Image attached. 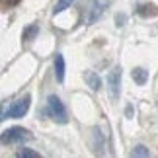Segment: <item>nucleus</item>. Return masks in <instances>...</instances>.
Returning a JSON list of instances; mask_svg holds the SVG:
<instances>
[{
    "instance_id": "nucleus-1",
    "label": "nucleus",
    "mask_w": 158,
    "mask_h": 158,
    "mask_svg": "<svg viewBox=\"0 0 158 158\" xmlns=\"http://www.w3.org/2000/svg\"><path fill=\"white\" fill-rule=\"evenodd\" d=\"M31 139V133L23 127H10L0 135V143L2 144H16V143H26Z\"/></svg>"
},
{
    "instance_id": "nucleus-2",
    "label": "nucleus",
    "mask_w": 158,
    "mask_h": 158,
    "mask_svg": "<svg viewBox=\"0 0 158 158\" xmlns=\"http://www.w3.org/2000/svg\"><path fill=\"white\" fill-rule=\"evenodd\" d=\"M47 111H49V115L57 123H66V121H69L66 109H64L63 102H60L57 96H49V100H47Z\"/></svg>"
},
{
    "instance_id": "nucleus-3",
    "label": "nucleus",
    "mask_w": 158,
    "mask_h": 158,
    "mask_svg": "<svg viewBox=\"0 0 158 158\" xmlns=\"http://www.w3.org/2000/svg\"><path fill=\"white\" fill-rule=\"evenodd\" d=\"M107 84H109V96H111L113 100L119 98L121 94V66H113L111 70H109V76H107Z\"/></svg>"
},
{
    "instance_id": "nucleus-4",
    "label": "nucleus",
    "mask_w": 158,
    "mask_h": 158,
    "mask_svg": "<svg viewBox=\"0 0 158 158\" xmlns=\"http://www.w3.org/2000/svg\"><path fill=\"white\" fill-rule=\"evenodd\" d=\"M29 106H31V96H29V94H26L22 100H18L16 104L12 106L10 109H8V117H14V119H20V117H23V115L27 113Z\"/></svg>"
},
{
    "instance_id": "nucleus-5",
    "label": "nucleus",
    "mask_w": 158,
    "mask_h": 158,
    "mask_svg": "<svg viewBox=\"0 0 158 158\" xmlns=\"http://www.w3.org/2000/svg\"><path fill=\"white\" fill-rule=\"evenodd\" d=\"M137 14L141 18H156L158 16V8L152 2H143V4L137 6Z\"/></svg>"
},
{
    "instance_id": "nucleus-6",
    "label": "nucleus",
    "mask_w": 158,
    "mask_h": 158,
    "mask_svg": "<svg viewBox=\"0 0 158 158\" xmlns=\"http://www.w3.org/2000/svg\"><path fill=\"white\" fill-rule=\"evenodd\" d=\"M104 10H106V2H102V0H96V2L92 4V8H90V12H88L86 22H88V23H94L102 14H104Z\"/></svg>"
},
{
    "instance_id": "nucleus-7",
    "label": "nucleus",
    "mask_w": 158,
    "mask_h": 158,
    "mask_svg": "<svg viewBox=\"0 0 158 158\" xmlns=\"http://www.w3.org/2000/svg\"><path fill=\"white\" fill-rule=\"evenodd\" d=\"M131 78L135 80V84H139V86H144V84H147V80H148V72L144 70V69H141V66H137V69H133Z\"/></svg>"
},
{
    "instance_id": "nucleus-8",
    "label": "nucleus",
    "mask_w": 158,
    "mask_h": 158,
    "mask_svg": "<svg viewBox=\"0 0 158 158\" xmlns=\"http://www.w3.org/2000/svg\"><path fill=\"white\" fill-rule=\"evenodd\" d=\"M55 76L59 82L64 80V57L63 55H55Z\"/></svg>"
},
{
    "instance_id": "nucleus-9",
    "label": "nucleus",
    "mask_w": 158,
    "mask_h": 158,
    "mask_svg": "<svg viewBox=\"0 0 158 158\" xmlns=\"http://www.w3.org/2000/svg\"><path fill=\"white\" fill-rule=\"evenodd\" d=\"M84 80L88 82V86L94 90V92H98V90L102 88V80H100V76L96 74V72H92V70H88L86 74H84Z\"/></svg>"
},
{
    "instance_id": "nucleus-10",
    "label": "nucleus",
    "mask_w": 158,
    "mask_h": 158,
    "mask_svg": "<svg viewBox=\"0 0 158 158\" xmlns=\"http://www.w3.org/2000/svg\"><path fill=\"white\" fill-rule=\"evenodd\" d=\"M39 33V26L37 23H31V26H27L26 29H23V41H31L35 39V35Z\"/></svg>"
},
{
    "instance_id": "nucleus-11",
    "label": "nucleus",
    "mask_w": 158,
    "mask_h": 158,
    "mask_svg": "<svg viewBox=\"0 0 158 158\" xmlns=\"http://www.w3.org/2000/svg\"><path fill=\"white\" fill-rule=\"evenodd\" d=\"M94 141H96V150H98V152H104V137H102V131L98 127L94 129Z\"/></svg>"
},
{
    "instance_id": "nucleus-12",
    "label": "nucleus",
    "mask_w": 158,
    "mask_h": 158,
    "mask_svg": "<svg viewBox=\"0 0 158 158\" xmlns=\"http://www.w3.org/2000/svg\"><path fill=\"white\" fill-rule=\"evenodd\" d=\"M72 2H74V0H59L57 6H55V10H53V14H60L63 10H66L69 6H72Z\"/></svg>"
},
{
    "instance_id": "nucleus-13",
    "label": "nucleus",
    "mask_w": 158,
    "mask_h": 158,
    "mask_svg": "<svg viewBox=\"0 0 158 158\" xmlns=\"http://www.w3.org/2000/svg\"><path fill=\"white\" fill-rule=\"evenodd\" d=\"M131 156H150V150L144 147V144H137V147L133 148Z\"/></svg>"
},
{
    "instance_id": "nucleus-14",
    "label": "nucleus",
    "mask_w": 158,
    "mask_h": 158,
    "mask_svg": "<svg viewBox=\"0 0 158 158\" xmlns=\"http://www.w3.org/2000/svg\"><path fill=\"white\" fill-rule=\"evenodd\" d=\"M18 156H22V158H39V154L35 152V150H31V148H22V150H18Z\"/></svg>"
},
{
    "instance_id": "nucleus-15",
    "label": "nucleus",
    "mask_w": 158,
    "mask_h": 158,
    "mask_svg": "<svg viewBox=\"0 0 158 158\" xmlns=\"http://www.w3.org/2000/svg\"><path fill=\"white\" fill-rule=\"evenodd\" d=\"M125 22H127V16L123 14V12L115 16V26H117V27H123V26H125Z\"/></svg>"
},
{
    "instance_id": "nucleus-16",
    "label": "nucleus",
    "mask_w": 158,
    "mask_h": 158,
    "mask_svg": "<svg viewBox=\"0 0 158 158\" xmlns=\"http://www.w3.org/2000/svg\"><path fill=\"white\" fill-rule=\"evenodd\" d=\"M2 2H4V4H8V6H14V4L20 2V0H2Z\"/></svg>"
},
{
    "instance_id": "nucleus-17",
    "label": "nucleus",
    "mask_w": 158,
    "mask_h": 158,
    "mask_svg": "<svg viewBox=\"0 0 158 158\" xmlns=\"http://www.w3.org/2000/svg\"><path fill=\"white\" fill-rule=\"evenodd\" d=\"M2 115H4V106H0V121H2L4 117H2Z\"/></svg>"
}]
</instances>
